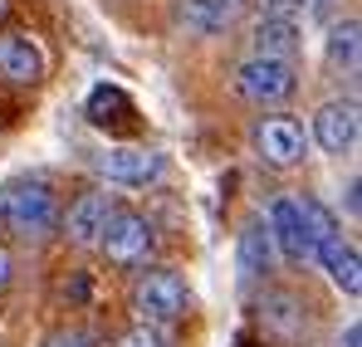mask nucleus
Listing matches in <instances>:
<instances>
[{
  "instance_id": "nucleus-1",
  "label": "nucleus",
  "mask_w": 362,
  "mask_h": 347,
  "mask_svg": "<svg viewBox=\"0 0 362 347\" xmlns=\"http://www.w3.org/2000/svg\"><path fill=\"white\" fill-rule=\"evenodd\" d=\"M264 230L274 240V249L284 259H294V264H308L333 235H343L338 220H333V211L318 206L313 196H279L269 206V216H264Z\"/></svg>"
},
{
  "instance_id": "nucleus-2",
  "label": "nucleus",
  "mask_w": 362,
  "mask_h": 347,
  "mask_svg": "<svg viewBox=\"0 0 362 347\" xmlns=\"http://www.w3.org/2000/svg\"><path fill=\"white\" fill-rule=\"evenodd\" d=\"M0 220L15 240H45V235L59 230V201H54V186L40 181V176H20L5 186L0 196Z\"/></svg>"
},
{
  "instance_id": "nucleus-3",
  "label": "nucleus",
  "mask_w": 362,
  "mask_h": 347,
  "mask_svg": "<svg viewBox=\"0 0 362 347\" xmlns=\"http://www.w3.org/2000/svg\"><path fill=\"white\" fill-rule=\"evenodd\" d=\"M186 308H191V289H186V279H181L177 269H147V274H137V284H132V313H137V323L172 328V323L186 318Z\"/></svg>"
},
{
  "instance_id": "nucleus-4",
  "label": "nucleus",
  "mask_w": 362,
  "mask_h": 347,
  "mask_svg": "<svg viewBox=\"0 0 362 347\" xmlns=\"http://www.w3.org/2000/svg\"><path fill=\"white\" fill-rule=\"evenodd\" d=\"M235 93L255 108H279L299 93V69H294V59L250 54L245 64H235Z\"/></svg>"
},
{
  "instance_id": "nucleus-5",
  "label": "nucleus",
  "mask_w": 362,
  "mask_h": 347,
  "mask_svg": "<svg viewBox=\"0 0 362 347\" xmlns=\"http://www.w3.org/2000/svg\"><path fill=\"white\" fill-rule=\"evenodd\" d=\"M93 249H103V259H108V264H118V269L147 264V259H152V249H157V225H152L142 211L113 206V216H108V225H103V235H98V245H93Z\"/></svg>"
},
{
  "instance_id": "nucleus-6",
  "label": "nucleus",
  "mask_w": 362,
  "mask_h": 347,
  "mask_svg": "<svg viewBox=\"0 0 362 347\" xmlns=\"http://www.w3.org/2000/svg\"><path fill=\"white\" fill-rule=\"evenodd\" d=\"M255 152H259V162H264V167L289 172V167H299V162H303L308 137H303V127L289 113H269V117H259V122H255Z\"/></svg>"
},
{
  "instance_id": "nucleus-7",
  "label": "nucleus",
  "mask_w": 362,
  "mask_h": 347,
  "mask_svg": "<svg viewBox=\"0 0 362 347\" xmlns=\"http://www.w3.org/2000/svg\"><path fill=\"white\" fill-rule=\"evenodd\" d=\"M98 176L108 186H152L162 176V152L152 147H137V142H113L103 157H98Z\"/></svg>"
},
{
  "instance_id": "nucleus-8",
  "label": "nucleus",
  "mask_w": 362,
  "mask_h": 347,
  "mask_svg": "<svg viewBox=\"0 0 362 347\" xmlns=\"http://www.w3.org/2000/svg\"><path fill=\"white\" fill-rule=\"evenodd\" d=\"M113 196L108 191H83L69 211L59 216V230L69 245H78V249H93L98 245V235H103V225H108V216H113Z\"/></svg>"
},
{
  "instance_id": "nucleus-9",
  "label": "nucleus",
  "mask_w": 362,
  "mask_h": 347,
  "mask_svg": "<svg viewBox=\"0 0 362 347\" xmlns=\"http://www.w3.org/2000/svg\"><path fill=\"white\" fill-rule=\"evenodd\" d=\"M45 73H49V59H45V49H40V40L20 35V30L0 35V78H5V83L35 88Z\"/></svg>"
},
{
  "instance_id": "nucleus-10",
  "label": "nucleus",
  "mask_w": 362,
  "mask_h": 347,
  "mask_svg": "<svg viewBox=\"0 0 362 347\" xmlns=\"http://www.w3.org/2000/svg\"><path fill=\"white\" fill-rule=\"evenodd\" d=\"M313 142H318L328 157H343V152L358 142V103H353V98H328V103L313 113Z\"/></svg>"
},
{
  "instance_id": "nucleus-11",
  "label": "nucleus",
  "mask_w": 362,
  "mask_h": 347,
  "mask_svg": "<svg viewBox=\"0 0 362 347\" xmlns=\"http://www.w3.org/2000/svg\"><path fill=\"white\" fill-rule=\"evenodd\" d=\"M255 0H181V25L201 40H221Z\"/></svg>"
},
{
  "instance_id": "nucleus-12",
  "label": "nucleus",
  "mask_w": 362,
  "mask_h": 347,
  "mask_svg": "<svg viewBox=\"0 0 362 347\" xmlns=\"http://www.w3.org/2000/svg\"><path fill=\"white\" fill-rule=\"evenodd\" d=\"M259 328H264V338H274V343H299L303 338V303L299 293L289 289H269L259 298Z\"/></svg>"
},
{
  "instance_id": "nucleus-13",
  "label": "nucleus",
  "mask_w": 362,
  "mask_h": 347,
  "mask_svg": "<svg viewBox=\"0 0 362 347\" xmlns=\"http://www.w3.org/2000/svg\"><path fill=\"white\" fill-rule=\"evenodd\" d=\"M274 264V240L264 230V220H245L240 235H235V269H240V284H259Z\"/></svg>"
},
{
  "instance_id": "nucleus-14",
  "label": "nucleus",
  "mask_w": 362,
  "mask_h": 347,
  "mask_svg": "<svg viewBox=\"0 0 362 347\" xmlns=\"http://www.w3.org/2000/svg\"><path fill=\"white\" fill-rule=\"evenodd\" d=\"M313 259L328 269V279L348 293V298H358V293H362V259H358V245H348L343 235H333V240H328V245H323Z\"/></svg>"
},
{
  "instance_id": "nucleus-15",
  "label": "nucleus",
  "mask_w": 362,
  "mask_h": 347,
  "mask_svg": "<svg viewBox=\"0 0 362 347\" xmlns=\"http://www.w3.org/2000/svg\"><path fill=\"white\" fill-rule=\"evenodd\" d=\"M255 49L250 54H264V59H299V45H303V30L299 20H269V15H259V25H255Z\"/></svg>"
},
{
  "instance_id": "nucleus-16",
  "label": "nucleus",
  "mask_w": 362,
  "mask_h": 347,
  "mask_svg": "<svg viewBox=\"0 0 362 347\" xmlns=\"http://www.w3.org/2000/svg\"><path fill=\"white\" fill-rule=\"evenodd\" d=\"M358 40H362V25L353 15H348V20H333V25H328V64L343 69V73H353V69H358V49H362Z\"/></svg>"
},
{
  "instance_id": "nucleus-17",
  "label": "nucleus",
  "mask_w": 362,
  "mask_h": 347,
  "mask_svg": "<svg viewBox=\"0 0 362 347\" xmlns=\"http://www.w3.org/2000/svg\"><path fill=\"white\" fill-rule=\"evenodd\" d=\"M113 347H172L167 338V328H152V323H132V328H122Z\"/></svg>"
},
{
  "instance_id": "nucleus-18",
  "label": "nucleus",
  "mask_w": 362,
  "mask_h": 347,
  "mask_svg": "<svg viewBox=\"0 0 362 347\" xmlns=\"http://www.w3.org/2000/svg\"><path fill=\"white\" fill-rule=\"evenodd\" d=\"M255 5L269 20H303V10H308V0H255Z\"/></svg>"
},
{
  "instance_id": "nucleus-19",
  "label": "nucleus",
  "mask_w": 362,
  "mask_h": 347,
  "mask_svg": "<svg viewBox=\"0 0 362 347\" xmlns=\"http://www.w3.org/2000/svg\"><path fill=\"white\" fill-rule=\"evenodd\" d=\"M303 20H318V25H333L338 20V0H308Z\"/></svg>"
},
{
  "instance_id": "nucleus-20",
  "label": "nucleus",
  "mask_w": 362,
  "mask_h": 347,
  "mask_svg": "<svg viewBox=\"0 0 362 347\" xmlns=\"http://www.w3.org/2000/svg\"><path fill=\"white\" fill-rule=\"evenodd\" d=\"M343 347H362V323H348L343 328Z\"/></svg>"
},
{
  "instance_id": "nucleus-21",
  "label": "nucleus",
  "mask_w": 362,
  "mask_h": 347,
  "mask_svg": "<svg viewBox=\"0 0 362 347\" xmlns=\"http://www.w3.org/2000/svg\"><path fill=\"white\" fill-rule=\"evenodd\" d=\"M5 284H10V249L0 245V289H5Z\"/></svg>"
},
{
  "instance_id": "nucleus-22",
  "label": "nucleus",
  "mask_w": 362,
  "mask_h": 347,
  "mask_svg": "<svg viewBox=\"0 0 362 347\" xmlns=\"http://www.w3.org/2000/svg\"><path fill=\"white\" fill-rule=\"evenodd\" d=\"M348 216H358V176L348 181Z\"/></svg>"
},
{
  "instance_id": "nucleus-23",
  "label": "nucleus",
  "mask_w": 362,
  "mask_h": 347,
  "mask_svg": "<svg viewBox=\"0 0 362 347\" xmlns=\"http://www.w3.org/2000/svg\"><path fill=\"white\" fill-rule=\"evenodd\" d=\"M5 15H10V0H0V20H5Z\"/></svg>"
}]
</instances>
